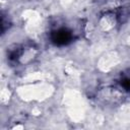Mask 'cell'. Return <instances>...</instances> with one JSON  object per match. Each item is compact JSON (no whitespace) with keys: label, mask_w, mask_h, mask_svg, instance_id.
<instances>
[{"label":"cell","mask_w":130,"mask_h":130,"mask_svg":"<svg viewBox=\"0 0 130 130\" xmlns=\"http://www.w3.org/2000/svg\"><path fill=\"white\" fill-rule=\"evenodd\" d=\"M50 39L51 42L56 46H65L71 43V41L73 40V35L68 28L59 27L51 31Z\"/></svg>","instance_id":"obj_1"},{"label":"cell","mask_w":130,"mask_h":130,"mask_svg":"<svg viewBox=\"0 0 130 130\" xmlns=\"http://www.w3.org/2000/svg\"><path fill=\"white\" fill-rule=\"evenodd\" d=\"M120 85L124 90L130 91V70L128 72H125L121 75L120 79Z\"/></svg>","instance_id":"obj_2"}]
</instances>
